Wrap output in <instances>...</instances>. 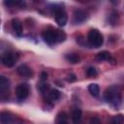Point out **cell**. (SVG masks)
<instances>
[{
  "label": "cell",
  "instance_id": "cell-1",
  "mask_svg": "<svg viewBox=\"0 0 124 124\" xmlns=\"http://www.w3.org/2000/svg\"><path fill=\"white\" fill-rule=\"evenodd\" d=\"M104 98L108 104L114 108H118L121 104V90L118 86L113 85L106 89L104 93Z\"/></svg>",
  "mask_w": 124,
  "mask_h": 124
},
{
  "label": "cell",
  "instance_id": "cell-2",
  "mask_svg": "<svg viewBox=\"0 0 124 124\" xmlns=\"http://www.w3.org/2000/svg\"><path fill=\"white\" fill-rule=\"evenodd\" d=\"M42 37L46 43L48 45H53L56 43L64 42L66 39V34L58 29H46L43 32Z\"/></svg>",
  "mask_w": 124,
  "mask_h": 124
},
{
  "label": "cell",
  "instance_id": "cell-3",
  "mask_svg": "<svg viewBox=\"0 0 124 124\" xmlns=\"http://www.w3.org/2000/svg\"><path fill=\"white\" fill-rule=\"evenodd\" d=\"M87 41H88V43L91 46L97 48V47H100L103 45L104 38H103V35L97 29H91L88 32Z\"/></svg>",
  "mask_w": 124,
  "mask_h": 124
},
{
  "label": "cell",
  "instance_id": "cell-4",
  "mask_svg": "<svg viewBox=\"0 0 124 124\" xmlns=\"http://www.w3.org/2000/svg\"><path fill=\"white\" fill-rule=\"evenodd\" d=\"M9 91H10V80L4 77H0V98L2 101H5L9 98Z\"/></svg>",
  "mask_w": 124,
  "mask_h": 124
},
{
  "label": "cell",
  "instance_id": "cell-5",
  "mask_svg": "<svg viewBox=\"0 0 124 124\" xmlns=\"http://www.w3.org/2000/svg\"><path fill=\"white\" fill-rule=\"evenodd\" d=\"M18 59V54L13 51H7L2 55V63L6 67H13Z\"/></svg>",
  "mask_w": 124,
  "mask_h": 124
},
{
  "label": "cell",
  "instance_id": "cell-6",
  "mask_svg": "<svg viewBox=\"0 0 124 124\" xmlns=\"http://www.w3.org/2000/svg\"><path fill=\"white\" fill-rule=\"evenodd\" d=\"M29 95V86L27 83H19L16 88V96L18 101H24Z\"/></svg>",
  "mask_w": 124,
  "mask_h": 124
},
{
  "label": "cell",
  "instance_id": "cell-7",
  "mask_svg": "<svg viewBox=\"0 0 124 124\" xmlns=\"http://www.w3.org/2000/svg\"><path fill=\"white\" fill-rule=\"evenodd\" d=\"M54 16L56 23L59 26H64L67 23L68 16L63 8H54Z\"/></svg>",
  "mask_w": 124,
  "mask_h": 124
},
{
  "label": "cell",
  "instance_id": "cell-8",
  "mask_svg": "<svg viewBox=\"0 0 124 124\" xmlns=\"http://www.w3.org/2000/svg\"><path fill=\"white\" fill-rule=\"evenodd\" d=\"M88 18V15L83 10H77L74 13V22L75 23H82Z\"/></svg>",
  "mask_w": 124,
  "mask_h": 124
},
{
  "label": "cell",
  "instance_id": "cell-9",
  "mask_svg": "<svg viewBox=\"0 0 124 124\" xmlns=\"http://www.w3.org/2000/svg\"><path fill=\"white\" fill-rule=\"evenodd\" d=\"M16 73L20 77H24V78H31L33 76V72H32L31 68H29L25 64H22V65L18 66L17 69H16Z\"/></svg>",
  "mask_w": 124,
  "mask_h": 124
},
{
  "label": "cell",
  "instance_id": "cell-10",
  "mask_svg": "<svg viewBox=\"0 0 124 124\" xmlns=\"http://www.w3.org/2000/svg\"><path fill=\"white\" fill-rule=\"evenodd\" d=\"M81 117H82V112L80 110V108H74L72 110V120L74 124H79L81 121Z\"/></svg>",
  "mask_w": 124,
  "mask_h": 124
},
{
  "label": "cell",
  "instance_id": "cell-11",
  "mask_svg": "<svg viewBox=\"0 0 124 124\" xmlns=\"http://www.w3.org/2000/svg\"><path fill=\"white\" fill-rule=\"evenodd\" d=\"M55 124H69V117L65 111H60L55 117Z\"/></svg>",
  "mask_w": 124,
  "mask_h": 124
},
{
  "label": "cell",
  "instance_id": "cell-12",
  "mask_svg": "<svg viewBox=\"0 0 124 124\" xmlns=\"http://www.w3.org/2000/svg\"><path fill=\"white\" fill-rule=\"evenodd\" d=\"M0 119H1V124H12L13 121H14L13 115L10 112H8V111L1 112Z\"/></svg>",
  "mask_w": 124,
  "mask_h": 124
},
{
  "label": "cell",
  "instance_id": "cell-13",
  "mask_svg": "<svg viewBox=\"0 0 124 124\" xmlns=\"http://www.w3.org/2000/svg\"><path fill=\"white\" fill-rule=\"evenodd\" d=\"M96 60L98 61H113L110 53L108 51H101L96 55Z\"/></svg>",
  "mask_w": 124,
  "mask_h": 124
},
{
  "label": "cell",
  "instance_id": "cell-14",
  "mask_svg": "<svg viewBox=\"0 0 124 124\" xmlns=\"http://www.w3.org/2000/svg\"><path fill=\"white\" fill-rule=\"evenodd\" d=\"M12 27H13L14 31L17 35H21V33H22V24H21V22H20L19 19L13 18L12 19Z\"/></svg>",
  "mask_w": 124,
  "mask_h": 124
},
{
  "label": "cell",
  "instance_id": "cell-15",
  "mask_svg": "<svg viewBox=\"0 0 124 124\" xmlns=\"http://www.w3.org/2000/svg\"><path fill=\"white\" fill-rule=\"evenodd\" d=\"M65 58L68 62L72 63V64H76V63H78L79 60H80V57L78 54L77 53H68L65 55Z\"/></svg>",
  "mask_w": 124,
  "mask_h": 124
},
{
  "label": "cell",
  "instance_id": "cell-16",
  "mask_svg": "<svg viewBox=\"0 0 124 124\" xmlns=\"http://www.w3.org/2000/svg\"><path fill=\"white\" fill-rule=\"evenodd\" d=\"M88 91L90 92V94L94 97H97L100 93V88H99V85L96 84V83H91L88 85Z\"/></svg>",
  "mask_w": 124,
  "mask_h": 124
},
{
  "label": "cell",
  "instance_id": "cell-17",
  "mask_svg": "<svg viewBox=\"0 0 124 124\" xmlns=\"http://www.w3.org/2000/svg\"><path fill=\"white\" fill-rule=\"evenodd\" d=\"M60 92L57 90V89H51L50 91H49V93H48V96H49V99L50 100H52V101H56V100H58L59 98H60Z\"/></svg>",
  "mask_w": 124,
  "mask_h": 124
},
{
  "label": "cell",
  "instance_id": "cell-18",
  "mask_svg": "<svg viewBox=\"0 0 124 124\" xmlns=\"http://www.w3.org/2000/svg\"><path fill=\"white\" fill-rule=\"evenodd\" d=\"M124 116L122 114H116L111 118V124H123Z\"/></svg>",
  "mask_w": 124,
  "mask_h": 124
},
{
  "label": "cell",
  "instance_id": "cell-19",
  "mask_svg": "<svg viewBox=\"0 0 124 124\" xmlns=\"http://www.w3.org/2000/svg\"><path fill=\"white\" fill-rule=\"evenodd\" d=\"M86 75L89 78H95L98 76V72L94 67H88L86 70Z\"/></svg>",
  "mask_w": 124,
  "mask_h": 124
},
{
  "label": "cell",
  "instance_id": "cell-20",
  "mask_svg": "<svg viewBox=\"0 0 124 124\" xmlns=\"http://www.w3.org/2000/svg\"><path fill=\"white\" fill-rule=\"evenodd\" d=\"M38 88H39V90L42 92V93H46L47 90H48V88H49V85L47 84V83H46V82H42V83H40V84H38Z\"/></svg>",
  "mask_w": 124,
  "mask_h": 124
},
{
  "label": "cell",
  "instance_id": "cell-21",
  "mask_svg": "<svg viewBox=\"0 0 124 124\" xmlns=\"http://www.w3.org/2000/svg\"><path fill=\"white\" fill-rule=\"evenodd\" d=\"M66 79H67L69 82H74V81H76V80H77V78H76V76H75L74 74H70V75H68V76H67Z\"/></svg>",
  "mask_w": 124,
  "mask_h": 124
},
{
  "label": "cell",
  "instance_id": "cell-22",
  "mask_svg": "<svg viewBox=\"0 0 124 124\" xmlns=\"http://www.w3.org/2000/svg\"><path fill=\"white\" fill-rule=\"evenodd\" d=\"M90 124H101V120H100L98 117H94V118L90 121Z\"/></svg>",
  "mask_w": 124,
  "mask_h": 124
},
{
  "label": "cell",
  "instance_id": "cell-23",
  "mask_svg": "<svg viewBox=\"0 0 124 124\" xmlns=\"http://www.w3.org/2000/svg\"><path fill=\"white\" fill-rule=\"evenodd\" d=\"M41 78H42V81H45V80H46V79L47 78V75H46V73H43V74H42V77H41Z\"/></svg>",
  "mask_w": 124,
  "mask_h": 124
}]
</instances>
